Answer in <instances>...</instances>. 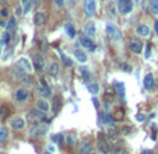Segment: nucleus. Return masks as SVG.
I'll use <instances>...</instances> for the list:
<instances>
[{
  "label": "nucleus",
  "instance_id": "f257e3e1",
  "mask_svg": "<svg viewBox=\"0 0 158 154\" xmlns=\"http://www.w3.org/2000/svg\"><path fill=\"white\" fill-rule=\"evenodd\" d=\"M32 65H34V69L38 73L43 72V69H45V58H43L41 53H34L32 55Z\"/></svg>",
  "mask_w": 158,
  "mask_h": 154
},
{
  "label": "nucleus",
  "instance_id": "f03ea898",
  "mask_svg": "<svg viewBox=\"0 0 158 154\" xmlns=\"http://www.w3.org/2000/svg\"><path fill=\"white\" fill-rule=\"evenodd\" d=\"M106 32H108V35L111 36L113 41H120V38H122V32H120L118 27L112 23H106Z\"/></svg>",
  "mask_w": 158,
  "mask_h": 154
},
{
  "label": "nucleus",
  "instance_id": "7ed1b4c3",
  "mask_svg": "<svg viewBox=\"0 0 158 154\" xmlns=\"http://www.w3.org/2000/svg\"><path fill=\"white\" fill-rule=\"evenodd\" d=\"M133 9V3L132 0H118V10L122 16H126L132 11Z\"/></svg>",
  "mask_w": 158,
  "mask_h": 154
},
{
  "label": "nucleus",
  "instance_id": "20e7f679",
  "mask_svg": "<svg viewBox=\"0 0 158 154\" xmlns=\"http://www.w3.org/2000/svg\"><path fill=\"white\" fill-rule=\"evenodd\" d=\"M46 132H48V125H36V126L31 128L30 136H32V137H41Z\"/></svg>",
  "mask_w": 158,
  "mask_h": 154
},
{
  "label": "nucleus",
  "instance_id": "39448f33",
  "mask_svg": "<svg viewBox=\"0 0 158 154\" xmlns=\"http://www.w3.org/2000/svg\"><path fill=\"white\" fill-rule=\"evenodd\" d=\"M95 10H97L95 0H86V3H84V11H86V16L87 17H92L94 14H95Z\"/></svg>",
  "mask_w": 158,
  "mask_h": 154
},
{
  "label": "nucleus",
  "instance_id": "423d86ee",
  "mask_svg": "<svg viewBox=\"0 0 158 154\" xmlns=\"http://www.w3.org/2000/svg\"><path fill=\"white\" fill-rule=\"evenodd\" d=\"M98 150L101 151V153H104V154L109 153V143H108V140L102 136V134H99L98 136Z\"/></svg>",
  "mask_w": 158,
  "mask_h": 154
},
{
  "label": "nucleus",
  "instance_id": "0eeeda50",
  "mask_svg": "<svg viewBox=\"0 0 158 154\" xmlns=\"http://www.w3.org/2000/svg\"><path fill=\"white\" fill-rule=\"evenodd\" d=\"M17 67L24 70V72H27V73L32 72V66H31V63L28 62V59H25V58H21V59L17 62Z\"/></svg>",
  "mask_w": 158,
  "mask_h": 154
},
{
  "label": "nucleus",
  "instance_id": "6e6552de",
  "mask_svg": "<svg viewBox=\"0 0 158 154\" xmlns=\"http://www.w3.org/2000/svg\"><path fill=\"white\" fill-rule=\"evenodd\" d=\"M25 126V119L21 118V116H16V118L11 119V128L14 130H21V129Z\"/></svg>",
  "mask_w": 158,
  "mask_h": 154
},
{
  "label": "nucleus",
  "instance_id": "1a4fd4ad",
  "mask_svg": "<svg viewBox=\"0 0 158 154\" xmlns=\"http://www.w3.org/2000/svg\"><path fill=\"white\" fill-rule=\"evenodd\" d=\"M80 43H81L84 48L90 49V51L95 49V43L92 42L91 38H90V36H87V35H81V36H80Z\"/></svg>",
  "mask_w": 158,
  "mask_h": 154
},
{
  "label": "nucleus",
  "instance_id": "9d476101",
  "mask_svg": "<svg viewBox=\"0 0 158 154\" xmlns=\"http://www.w3.org/2000/svg\"><path fill=\"white\" fill-rule=\"evenodd\" d=\"M28 97H30V92H28L27 88H18L16 91V100L18 102H25L28 100Z\"/></svg>",
  "mask_w": 158,
  "mask_h": 154
},
{
  "label": "nucleus",
  "instance_id": "9b49d317",
  "mask_svg": "<svg viewBox=\"0 0 158 154\" xmlns=\"http://www.w3.org/2000/svg\"><path fill=\"white\" fill-rule=\"evenodd\" d=\"M92 153V144L91 141L84 140L79 147V154H91Z\"/></svg>",
  "mask_w": 158,
  "mask_h": 154
},
{
  "label": "nucleus",
  "instance_id": "f8f14e48",
  "mask_svg": "<svg viewBox=\"0 0 158 154\" xmlns=\"http://www.w3.org/2000/svg\"><path fill=\"white\" fill-rule=\"evenodd\" d=\"M84 32H86L87 36L92 38V36L95 35V23L94 21H88L86 24V27H84Z\"/></svg>",
  "mask_w": 158,
  "mask_h": 154
},
{
  "label": "nucleus",
  "instance_id": "ddd939ff",
  "mask_svg": "<svg viewBox=\"0 0 158 154\" xmlns=\"http://www.w3.org/2000/svg\"><path fill=\"white\" fill-rule=\"evenodd\" d=\"M129 46H130V51L134 53H140L143 51V43L140 42L138 39H133L130 41V43H129Z\"/></svg>",
  "mask_w": 158,
  "mask_h": 154
},
{
  "label": "nucleus",
  "instance_id": "4468645a",
  "mask_svg": "<svg viewBox=\"0 0 158 154\" xmlns=\"http://www.w3.org/2000/svg\"><path fill=\"white\" fill-rule=\"evenodd\" d=\"M45 20H46V16L43 11H38V13H35V16H34V23H35V25H42V24H45Z\"/></svg>",
  "mask_w": 158,
  "mask_h": 154
},
{
  "label": "nucleus",
  "instance_id": "2eb2a0df",
  "mask_svg": "<svg viewBox=\"0 0 158 154\" xmlns=\"http://www.w3.org/2000/svg\"><path fill=\"white\" fill-rule=\"evenodd\" d=\"M154 87V76L151 73H148L144 77V88L145 90H151Z\"/></svg>",
  "mask_w": 158,
  "mask_h": 154
},
{
  "label": "nucleus",
  "instance_id": "dca6fc26",
  "mask_svg": "<svg viewBox=\"0 0 158 154\" xmlns=\"http://www.w3.org/2000/svg\"><path fill=\"white\" fill-rule=\"evenodd\" d=\"M31 116L39 119V121H48V116H46V112L41 111V109H35V111H31Z\"/></svg>",
  "mask_w": 158,
  "mask_h": 154
},
{
  "label": "nucleus",
  "instance_id": "f3484780",
  "mask_svg": "<svg viewBox=\"0 0 158 154\" xmlns=\"http://www.w3.org/2000/svg\"><path fill=\"white\" fill-rule=\"evenodd\" d=\"M136 31H137V35H140V36H148L150 35V28H148L145 24H140Z\"/></svg>",
  "mask_w": 158,
  "mask_h": 154
},
{
  "label": "nucleus",
  "instance_id": "a211bd4d",
  "mask_svg": "<svg viewBox=\"0 0 158 154\" xmlns=\"http://www.w3.org/2000/svg\"><path fill=\"white\" fill-rule=\"evenodd\" d=\"M36 108L41 109V111H43V112H48L50 109V105L45 98V100H39V101L36 102Z\"/></svg>",
  "mask_w": 158,
  "mask_h": 154
},
{
  "label": "nucleus",
  "instance_id": "6ab92c4d",
  "mask_svg": "<svg viewBox=\"0 0 158 154\" xmlns=\"http://www.w3.org/2000/svg\"><path fill=\"white\" fill-rule=\"evenodd\" d=\"M74 58H76L80 63H86L87 62V55L83 52V51H80V49L74 51Z\"/></svg>",
  "mask_w": 158,
  "mask_h": 154
},
{
  "label": "nucleus",
  "instance_id": "aec40b11",
  "mask_svg": "<svg viewBox=\"0 0 158 154\" xmlns=\"http://www.w3.org/2000/svg\"><path fill=\"white\" fill-rule=\"evenodd\" d=\"M80 73H81L83 80H84V81L91 83V73H90V70L87 69V67H80Z\"/></svg>",
  "mask_w": 158,
  "mask_h": 154
},
{
  "label": "nucleus",
  "instance_id": "412c9836",
  "mask_svg": "<svg viewBox=\"0 0 158 154\" xmlns=\"http://www.w3.org/2000/svg\"><path fill=\"white\" fill-rule=\"evenodd\" d=\"M49 74L52 76V77H57V74H59V63L57 62H53L52 65H50Z\"/></svg>",
  "mask_w": 158,
  "mask_h": 154
},
{
  "label": "nucleus",
  "instance_id": "4be33fe9",
  "mask_svg": "<svg viewBox=\"0 0 158 154\" xmlns=\"http://www.w3.org/2000/svg\"><path fill=\"white\" fill-rule=\"evenodd\" d=\"M64 30H66V34L69 35V38H74V36H76V28L73 27V24L67 23L66 25H64Z\"/></svg>",
  "mask_w": 158,
  "mask_h": 154
},
{
  "label": "nucleus",
  "instance_id": "5701e85b",
  "mask_svg": "<svg viewBox=\"0 0 158 154\" xmlns=\"http://www.w3.org/2000/svg\"><path fill=\"white\" fill-rule=\"evenodd\" d=\"M10 114H11V111L7 105H2V107H0V118L2 119H6Z\"/></svg>",
  "mask_w": 158,
  "mask_h": 154
},
{
  "label": "nucleus",
  "instance_id": "b1692460",
  "mask_svg": "<svg viewBox=\"0 0 158 154\" xmlns=\"http://www.w3.org/2000/svg\"><path fill=\"white\" fill-rule=\"evenodd\" d=\"M9 137V130L4 126H0V143H4Z\"/></svg>",
  "mask_w": 158,
  "mask_h": 154
},
{
  "label": "nucleus",
  "instance_id": "393cba45",
  "mask_svg": "<svg viewBox=\"0 0 158 154\" xmlns=\"http://www.w3.org/2000/svg\"><path fill=\"white\" fill-rule=\"evenodd\" d=\"M60 107H62V97L57 95V97H55V104H53V111H55V114L60 111Z\"/></svg>",
  "mask_w": 158,
  "mask_h": 154
},
{
  "label": "nucleus",
  "instance_id": "a878e982",
  "mask_svg": "<svg viewBox=\"0 0 158 154\" xmlns=\"http://www.w3.org/2000/svg\"><path fill=\"white\" fill-rule=\"evenodd\" d=\"M88 91L91 92V94H98L99 92V85L97 84V83H88Z\"/></svg>",
  "mask_w": 158,
  "mask_h": 154
},
{
  "label": "nucleus",
  "instance_id": "bb28decb",
  "mask_svg": "<svg viewBox=\"0 0 158 154\" xmlns=\"http://www.w3.org/2000/svg\"><path fill=\"white\" fill-rule=\"evenodd\" d=\"M99 118H101V121L104 122V123H108V125H111L113 122V118L112 116H109L108 114H105V112H102L101 115H99Z\"/></svg>",
  "mask_w": 158,
  "mask_h": 154
},
{
  "label": "nucleus",
  "instance_id": "cd10ccee",
  "mask_svg": "<svg viewBox=\"0 0 158 154\" xmlns=\"http://www.w3.org/2000/svg\"><path fill=\"white\" fill-rule=\"evenodd\" d=\"M38 91H39V94L43 95L45 98H49L50 95H52V92H50V88H43V87H41V88H38Z\"/></svg>",
  "mask_w": 158,
  "mask_h": 154
},
{
  "label": "nucleus",
  "instance_id": "c85d7f7f",
  "mask_svg": "<svg viewBox=\"0 0 158 154\" xmlns=\"http://www.w3.org/2000/svg\"><path fill=\"white\" fill-rule=\"evenodd\" d=\"M150 9L154 14H158V0H150Z\"/></svg>",
  "mask_w": 158,
  "mask_h": 154
},
{
  "label": "nucleus",
  "instance_id": "c756f323",
  "mask_svg": "<svg viewBox=\"0 0 158 154\" xmlns=\"http://www.w3.org/2000/svg\"><path fill=\"white\" fill-rule=\"evenodd\" d=\"M106 134H108L109 139H115L116 136H118V129L116 128H109L108 132H106Z\"/></svg>",
  "mask_w": 158,
  "mask_h": 154
},
{
  "label": "nucleus",
  "instance_id": "7c9ffc66",
  "mask_svg": "<svg viewBox=\"0 0 158 154\" xmlns=\"http://www.w3.org/2000/svg\"><path fill=\"white\" fill-rule=\"evenodd\" d=\"M52 141L53 143H57V144H63V134H53Z\"/></svg>",
  "mask_w": 158,
  "mask_h": 154
},
{
  "label": "nucleus",
  "instance_id": "2f4dec72",
  "mask_svg": "<svg viewBox=\"0 0 158 154\" xmlns=\"http://www.w3.org/2000/svg\"><path fill=\"white\" fill-rule=\"evenodd\" d=\"M115 87L118 88L119 94H120V95H125V84H123V83H115Z\"/></svg>",
  "mask_w": 158,
  "mask_h": 154
},
{
  "label": "nucleus",
  "instance_id": "473e14b6",
  "mask_svg": "<svg viewBox=\"0 0 158 154\" xmlns=\"http://www.w3.org/2000/svg\"><path fill=\"white\" fill-rule=\"evenodd\" d=\"M62 59H63V62H64V65H66V66H69V67H72V66H73V60L70 59V58L62 55Z\"/></svg>",
  "mask_w": 158,
  "mask_h": 154
},
{
  "label": "nucleus",
  "instance_id": "72a5a7b5",
  "mask_svg": "<svg viewBox=\"0 0 158 154\" xmlns=\"http://www.w3.org/2000/svg\"><path fill=\"white\" fill-rule=\"evenodd\" d=\"M67 141H69L70 146H76V136L74 134H69L67 136Z\"/></svg>",
  "mask_w": 158,
  "mask_h": 154
},
{
  "label": "nucleus",
  "instance_id": "f704fd0d",
  "mask_svg": "<svg viewBox=\"0 0 158 154\" xmlns=\"http://www.w3.org/2000/svg\"><path fill=\"white\" fill-rule=\"evenodd\" d=\"M14 27H16V18L11 17L10 20H9V24H7V30H11V28H14Z\"/></svg>",
  "mask_w": 158,
  "mask_h": 154
},
{
  "label": "nucleus",
  "instance_id": "c9c22d12",
  "mask_svg": "<svg viewBox=\"0 0 158 154\" xmlns=\"http://www.w3.org/2000/svg\"><path fill=\"white\" fill-rule=\"evenodd\" d=\"M123 119V112L122 111H118L115 115H113V121H122Z\"/></svg>",
  "mask_w": 158,
  "mask_h": 154
},
{
  "label": "nucleus",
  "instance_id": "e433bc0d",
  "mask_svg": "<svg viewBox=\"0 0 158 154\" xmlns=\"http://www.w3.org/2000/svg\"><path fill=\"white\" fill-rule=\"evenodd\" d=\"M0 17H2V18L9 17V9H7V7H3V9L0 10Z\"/></svg>",
  "mask_w": 158,
  "mask_h": 154
},
{
  "label": "nucleus",
  "instance_id": "4c0bfd02",
  "mask_svg": "<svg viewBox=\"0 0 158 154\" xmlns=\"http://www.w3.org/2000/svg\"><path fill=\"white\" fill-rule=\"evenodd\" d=\"M53 2H55L56 7H59V9H62V7L64 6V3H66V0H53Z\"/></svg>",
  "mask_w": 158,
  "mask_h": 154
},
{
  "label": "nucleus",
  "instance_id": "58836bf2",
  "mask_svg": "<svg viewBox=\"0 0 158 154\" xmlns=\"http://www.w3.org/2000/svg\"><path fill=\"white\" fill-rule=\"evenodd\" d=\"M39 83H41V85H42L43 88H49V84H48V81H46L43 77H41L39 79Z\"/></svg>",
  "mask_w": 158,
  "mask_h": 154
},
{
  "label": "nucleus",
  "instance_id": "ea45409f",
  "mask_svg": "<svg viewBox=\"0 0 158 154\" xmlns=\"http://www.w3.org/2000/svg\"><path fill=\"white\" fill-rule=\"evenodd\" d=\"M122 70H125L126 73H130V72H132V67H130V65L125 63V65H122Z\"/></svg>",
  "mask_w": 158,
  "mask_h": 154
},
{
  "label": "nucleus",
  "instance_id": "a19ab883",
  "mask_svg": "<svg viewBox=\"0 0 158 154\" xmlns=\"http://www.w3.org/2000/svg\"><path fill=\"white\" fill-rule=\"evenodd\" d=\"M136 119H137L138 122H143V121H144V119H145V115H141V114H138L137 116H136Z\"/></svg>",
  "mask_w": 158,
  "mask_h": 154
},
{
  "label": "nucleus",
  "instance_id": "79ce46f5",
  "mask_svg": "<svg viewBox=\"0 0 158 154\" xmlns=\"http://www.w3.org/2000/svg\"><path fill=\"white\" fill-rule=\"evenodd\" d=\"M10 53H13V48H7V52L4 53V58H3V59H7V56L10 55Z\"/></svg>",
  "mask_w": 158,
  "mask_h": 154
},
{
  "label": "nucleus",
  "instance_id": "37998d69",
  "mask_svg": "<svg viewBox=\"0 0 158 154\" xmlns=\"http://www.w3.org/2000/svg\"><path fill=\"white\" fill-rule=\"evenodd\" d=\"M66 2H67V4H69V6H74L77 0H66Z\"/></svg>",
  "mask_w": 158,
  "mask_h": 154
},
{
  "label": "nucleus",
  "instance_id": "c03bdc74",
  "mask_svg": "<svg viewBox=\"0 0 158 154\" xmlns=\"http://www.w3.org/2000/svg\"><path fill=\"white\" fill-rule=\"evenodd\" d=\"M92 102H94V105H95V108H99V102H98V100L94 98V100H92Z\"/></svg>",
  "mask_w": 158,
  "mask_h": 154
},
{
  "label": "nucleus",
  "instance_id": "a18cd8bd",
  "mask_svg": "<svg viewBox=\"0 0 158 154\" xmlns=\"http://www.w3.org/2000/svg\"><path fill=\"white\" fill-rule=\"evenodd\" d=\"M154 30H155V32H157V35H158V21H155L154 23Z\"/></svg>",
  "mask_w": 158,
  "mask_h": 154
},
{
  "label": "nucleus",
  "instance_id": "49530a36",
  "mask_svg": "<svg viewBox=\"0 0 158 154\" xmlns=\"http://www.w3.org/2000/svg\"><path fill=\"white\" fill-rule=\"evenodd\" d=\"M21 2H23V4H25V6L28 4V0H21Z\"/></svg>",
  "mask_w": 158,
  "mask_h": 154
},
{
  "label": "nucleus",
  "instance_id": "de8ad7c7",
  "mask_svg": "<svg viewBox=\"0 0 158 154\" xmlns=\"http://www.w3.org/2000/svg\"><path fill=\"white\" fill-rule=\"evenodd\" d=\"M0 27H6V24H4L3 21H0Z\"/></svg>",
  "mask_w": 158,
  "mask_h": 154
},
{
  "label": "nucleus",
  "instance_id": "09e8293b",
  "mask_svg": "<svg viewBox=\"0 0 158 154\" xmlns=\"http://www.w3.org/2000/svg\"><path fill=\"white\" fill-rule=\"evenodd\" d=\"M119 154H129V153H127V151H120Z\"/></svg>",
  "mask_w": 158,
  "mask_h": 154
},
{
  "label": "nucleus",
  "instance_id": "8fccbe9b",
  "mask_svg": "<svg viewBox=\"0 0 158 154\" xmlns=\"http://www.w3.org/2000/svg\"><path fill=\"white\" fill-rule=\"evenodd\" d=\"M141 154H148V150H144V151H143Z\"/></svg>",
  "mask_w": 158,
  "mask_h": 154
},
{
  "label": "nucleus",
  "instance_id": "3c124183",
  "mask_svg": "<svg viewBox=\"0 0 158 154\" xmlns=\"http://www.w3.org/2000/svg\"><path fill=\"white\" fill-rule=\"evenodd\" d=\"M35 2H36V3H41V2H42V0H35Z\"/></svg>",
  "mask_w": 158,
  "mask_h": 154
},
{
  "label": "nucleus",
  "instance_id": "603ef678",
  "mask_svg": "<svg viewBox=\"0 0 158 154\" xmlns=\"http://www.w3.org/2000/svg\"><path fill=\"white\" fill-rule=\"evenodd\" d=\"M148 154H154V153H152V151H150V150H148Z\"/></svg>",
  "mask_w": 158,
  "mask_h": 154
},
{
  "label": "nucleus",
  "instance_id": "864d4df0",
  "mask_svg": "<svg viewBox=\"0 0 158 154\" xmlns=\"http://www.w3.org/2000/svg\"><path fill=\"white\" fill-rule=\"evenodd\" d=\"M102 154H104V153H102ZM106 154H108V153H106Z\"/></svg>",
  "mask_w": 158,
  "mask_h": 154
}]
</instances>
